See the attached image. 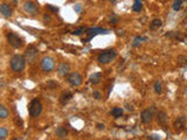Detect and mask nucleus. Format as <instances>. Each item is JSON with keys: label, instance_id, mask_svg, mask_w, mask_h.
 Segmentation results:
<instances>
[{"label": "nucleus", "instance_id": "1", "mask_svg": "<svg viewBox=\"0 0 187 140\" xmlns=\"http://www.w3.org/2000/svg\"><path fill=\"white\" fill-rule=\"evenodd\" d=\"M9 64H11V69L13 70L14 72H21V71L25 69L26 58H25V56L17 54V55L12 56Z\"/></svg>", "mask_w": 187, "mask_h": 140}, {"label": "nucleus", "instance_id": "2", "mask_svg": "<svg viewBox=\"0 0 187 140\" xmlns=\"http://www.w3.org/2000/svg\"><path fill=\"white\" fill-rule=\"evenodd\" d=\"M117 57V51L116 49H107V50L99 53L97 57V61L101 64H108Z\"/></svg>", "mask_w": 187, "mask_h": 140}, {"label": "nucleus", "instance_id": "3", "mask_svg": "<svg viewBox=\"0 0 187 140\" xmlns=\"http://www.w3.org/2000/svg\"><path fill=\"white\" fill-rule=\"evenodd\" d=\"M28 112H29V116L33 118H36L41 114L42 112V104L40 102L39 98H33L31 103H29V106H28Z\"/></svg>", "mask_w": 187, "mask_h": 140}, {"label": "nucleus", "instance_id": "4", "mask_svg": "<svg viewBox=\"0 0 187 140\" xmlns=\"http://www.w3.org/2000/svg\"><path fill=\"white\" fill-rule=\"evenodd\" d=\"M37 56H39V50H37L36 47L28 46V48L26 49V51H25L26 62H28L29 64H33V63L37 60Z\"/></svg>", "mask_w": 187, "mask_h": 140}, {"label": "nucleus", "instance_id": "5", "mask_svg": "<svg viewBox=\"0 0 187 140\" xmlns=\"http://www.w3.org/2000/svg\"><path fill=\"white\" fill-rule=\"evenodd\" d=\"M109 30L105 29V28H101V27H90L85 30V34L88 35L87 39H83L82 42H88L93 39L95 35H98V34H108Z\"/></svg>", "mask_w": 187, "mask_h": 140}, {"label": "nucleus", "instance_id": "6", "mask_svg": "<svg viewBox=\"0 0 187 140\" xmlns=\"http://www.w3.org/2000/svg\"><path fill=\"white\" fill-rule=\"evenodd\" d=\"M7 41H8L9 44L12 47H14V48H20V47H22L23 44L22 39L19 36L18 34H15V33L13 32L7 34Z\"/></svg>", "mask_w": 187, "mask_h": 140}, {"label": "nucleus", "instance_id": "7", "mask_svg": "<svg viewBox=\"0 0 187 140\" xmlns=\"http://www.w3.org/2000/svg\"><path fill=\"white\" fill-rule=\"evenodd\" d=\"M54 67H55V61L53 60L51 57L46 56V57H43V58H42L41 68L45 72H50V71H53Z\"/></svg>", "mask_w": 187, "mask_h": 140}, {"label": "nucleus", "instance_id": "8", "mask_svg": "<svg viewBox=\"0 0 187 140\" xmlns=\"http://www.w3.org/2000/svg\"><path fill=\"white\" fill-rule=\"evenodd\" d=\"M67 79H68V82H69L70 85H73V86H79V85H81L82 84V76H81V74H79V72H70L68 76H67Z\"/></svg>", "mask_w": 187, "mask_h": 140}, {"label": "nucleus", "instance_id": "9", "mask_svg": "<svg viewBox=\"0 0 187 140\" xmlns=\"http://www.w3.org/2000/svg\"><path fill=\"white\" fill-rule=\"evenodd\" d=\"M140 119H141V121L144 124H149L153 119V113H152V111L150 109H146V110H144L140 113Z\"/></svg>", "mask_w": 187, "mask_h": 140}, {"label": "nucleus", "instance_id": "10", "mask_svg": "<svg viewBox=\"0 0 187 140\" xmlns=\"http://www.w3.org/2000/svg\"><path fill=\"white\" fill-rule=\"evenodd\" d=\"M186 126V117L180 116L177 118V120L174 121V128L177 132H181Z\"/></svg>", "mask_w": 187, "mask_h": 140}, {"label": "nucleus", "instance_id": "11", "mask_svg": "<svg viewBox=\"0 0 187 140\" xmlns=\"http://www.w3.org/2000/svg\"><path fill=\"white\" fill-rule=\"evenodd\" d=\"M23 9L29 14H36L37 12L36 5L34 4L33 1H26V2L23 4Z\"/></svg>", "mask_w": 187, "mask_h": 140}, {"label": "nucleus", "instance_id": "12", "mask_svg": "<svg viewBox=\"0 0 187 140\" xmlns=\"http://www.w3.org/2000/svg\"><path fill=\"white\" fill-rule=\"evenodd\" d=\"M0 13L2 14V16H5V18H9L12 15V7H11V5L6 4V2L1 4V6H0Z\"/></svg>", "mask_w": 187, "mask_h": 140}, {"label": "nucleus", "instance_id": "13", "mask_svg": "<svg viewBox=\"0 0 187 140\" xmlns=\"http://www.w3.org/2000/svg\"><path fill=\"white\" fill-rule=\"evenodd\" d=\"M69 70H70V65L68 63H61L59 67H57V72L60 76H67V75L69 74Z\"/></svg>", "mask_w": 187, "mask_h": 140}, {"label": "nucleus", "instance_id": "14", "mask_svg": "<svg viewBox=\"0 0 187 140\" xmlns=\"http://www.w3.org/2000/svg\"><path fill=\"white\" fill-rule=\"evenodd\" d=\"M90 83L94 84V85H97V84L101 83V81H102V74L101 72H95L90 76Z\"/></svg>", "mask_w": 187, "mask_h": 140}, {"label": "nucleus", "instance_id": "15", "mask_svg": "<svg viewBox=\"0 0 187 140\" xmlns=\"http://www.w3.org/2000/svg\"><path fill=\"white\" fill-rule=\"evenodd\" d=\"M73 98V93L71 92H69V91H65V92H63L62 95L60 96V102H61V104H67V103L69 102L70 99Z\"/></svg>", "mask_w": 187, "mask_h": 140}, {"label": "nucleus", "instance_id": "16", "mask_svg": "<svg viewBox=\"0 0 187 140\" xmlns=\"http://www.w3.org/2000/svg\"><path fill=\"white\" fill-rule=\"evenodd\" d=\"M157 121L159 124H161V125H165L166 121H167V114L164 111H158V113H157Z\"/></svg>", "mask_w": 187, "mask_h": 140}, {"label": "nucleus", "instance_id": "17", "mask_svg": "<svg viewBox=\"0 0 187 140\" xmlns=\"http://www.w3.org/2000/svg\"><path fill=\"white\" fill-rule=\"evenodd\" d=\"M56 135H57L59 138H65V137L68 135V131L65 130L63 126H59V127L56 128Z\"/></svg>", "mask_w": 187, "mask_h": 140}, {"label": "nucleus", "instance_id": "18", "mask_svg": "<svg viewBox=\"0 0 187 140\" xmlns=\"http://www.w3.org/2000/svg\"><path fill=\"white\" fill-rule=\"evenodd\" d=\"M143 9V2H141V0H135V2L132 5V11L136 12V13H138Z\"/></svg>", "mask_w": 187, "mask_h": 140}, {"label": "nucleus", "instance_id": "19", "mask_svg": "<svg viewBox=\"0 0 187 140\" xmlns=\"http://www.w3.org/2000/svg\"><path fill=\"white\" fill-rule=\"evenodd\" d=\"M111 116L113 118H121L123 116V109L122 107H113L111 110Z\"/></svg>", "mask_w": 187, "mask_h": 140}, {"label": "nucleus", "instance_id": "20", "mask_svg": "<svg viewBox=\"0 0 187 140\" xmlns=\"http://www.w3.org/2000/svg\"><path fill=\"white\" fill-rule=\"evenodd\" d=\"M182 5H184V0H174L172 4V8L178 12V11H180L182 7Z\"/></svg>", "mask_w": 187, "mask_h": 140}, {"label": "nucleus", "instance_id": "21", "mask_svg": "<svg viewBox=\"0 0 187 140\" xmlns=\"http://www.w3.org/2000/svg\"><path fill=\"white\" fill-rule=\"evenodd\" d=\"M160 27H161V20L160 19H154V20H152V22L150 23L151 29H158Z\"/></svg>", "mask_w": 187, "mask_h": 140}, {"label": "nucleus", "instance_id": "22", "mask_svg": "<svg viewBox=\"0 0 187 140\" xmlns=\"http://www.w3.org/2000/svg\"><path fill=\"white\" fill-rule=\"evenodd\" d=\"M8 114H9L8 110H7L4 105H1V106H0V118H1V119H6V118L8 117Z\"/></svg>", "mask_w": 187, "mask_h": 140}, {"label": "nucleus", "instance_id": "23", "mask_svg": "<svg viewBox=\"0 0 187 140\" xmlns=\"http://www.w3.org/2000/svg\"><path fill=\"white\" fill-rule=\"evenodd\" d=\"M154 91H156V93H158V95H160V93L163 92V85H161V82H159V81H156L154 82Z\"/></svg>", "mask_w": 187, "mask_h": 140}, {"label": "nucleus", "instance_id": "24", "mask_svg": "<svg viewBox=\"0 0 187 140\" xmlns=\"http://www.w3.org/2000/svg\"><path fill=\"white\" fill-rule=\"evenodd\" d=\"M147 40V37H143V36H136L135 40H133V43H132V46L133 47H138L141 43L143 41H146Z\"/></svg>", "mask_w": 187, "mask_h": 140}, {"label": "nucleus", "instance_id": "25", "mask_svg": "<svg viewBox=\"0 0 187 140\" xmlns=\"http://www.w3.org/2000/svg\"><path fill=\"white\" fill-rule=\"evenodd\" d=\"M59 86V84L56 83L55 81H49V82H47L46 84V88L48 89V90H54V89H56Z\"/></svg>", "mask_w": 187, "mask_h": 140}, {"label": "nucleus", "instance_id": "26", "mask_svg": "<svg viewBox=\"0 0 187 140\" xmlns=\"http://www.w3.org/2000/svg\"><path fill=\"white\" fill-rule=\"evenodd\" d=\"M85 30H87V29H85L84 27H79V28H76L75 30H73L71 34H73V35H76V36H79V35H81V34L84 33Z\"/></svg>", "mask_w": 187, "mask_h": 140}, {"label": "nucleus", "instance_id": "27", "mask_svg": "<svg viewBox=\"0 0 187 140\" xmlns=\"http://www.w3.org/2000/svg\"><path fill=\"white\" fill-rule=\"evenodd\" d=\"M6 137H7V130L5 127H0V138L5 139Z\"/></svg>", "mask_w": 187, "mask_h": 140}, {"label": "nucleus", "instance_id": "28", "mask_svg": "<svg viewBox=\"0 0 187 140\" xmlns=\"http://www.w3.org/2000/svg\"><path fill=\"white\" fill-rule=\"evenodd\" d=\"M117 22H118V16L116 14H112V16L110 18V23L111 25H116Z\"/></svg>", "mask_w": 187, "mask_h": 140}, {"label": "nucleus", "instance_id": "29", "mask_svg": "<svg viewBox=\"0 0 187 140\" xmlns=\"http://www.w3.org/2000/svg\"><path fill=\"white\" fill-rule=\"evenodd\" d=\"M47 8L51 11L53 13H56V12H59V8L57 7H54V6H51V5H47Z\"/></svg>", "mask_w": 187, "mask_h": 140}, {"label": "nucleus", "instance_id": "30", "mask_svg": "<svg viewBox=\"0 0 187 140\" xmlns=\"http://www.w3.org/2000/svg\"><path fill=\"white\" fill-rule=\"evenodd\" d=\"M50 20L51 18L49 14H45V15H43V21H45V22H50Z\"/></svg>", "mask_w": 187, "mask_h": 140}, {"label": "nucleus", "instance_id": "31", "mask_svg": "<svg viewBox=\"0 0 187 140\" xmlns=\"http://www.w3.org/2000/svg\"><path fill=\"white\" fill-rule=\"evenodd\" d=\"M149 139L150 140H160V137L157 134H151V135H149Z\"/></svg>", "mask_w": 187, "mask_h": 140}, {"label": "nucleus", "instance_id": "32", "mask_svg": "<svg viewBox=\"0 0 187 140\" xmlns=\"http://www.w3.org/2000/svg\"><path fill=\"white\" fill-rule=\"evenodd\" d=\"M93 96L95 99H101V93L98 92V91H94Z\"/></svg>", "mask_w": 187, "mask_h": 140}, {"label": "nucleus", "instance_id": "33", "mask_svg": "<svg viewBox=\"0 0 187 140\" xmlns=\"http://www.w3.org/2000/svg\"><path fill=\"white\" fill-rule=\"evenodd\" d=\"M74 9L76 11V12H81V9H82V7H81V5H76L74 7Z\"/></svg>", "mask_w": 187, "mask_h": 140}, {"label": "nucleus", "instance_id": "34", "mask_svg": "<svg viewBox=\"0 0 187 140\" xmlns=\"http://www.w3.org/2000/svg\"><path fill=\"white\" fill-rule=\"evenodd\" d=\"M97 128L98 130H104L105 126H104V124H101V123H99V124H97Z\"/></svg>", "mask_w": 187, "mask_h": 140}, {"label": "nucleus", "instance_id": "35", "mask_svg": "<svg viewBox=\"0 0 187 140\" xmlns=\"http://www.w3.org/2000/svg\"><path fill=\"white\" fill-rule=\"evenodd\" d=\"M110 1H111V2H115V1H116V0H110Z\"/></svg>", "mask_w": 187, "mask_h": 140}, {"label": "nucleus", "instance_id": "36", "mask_svg": "<svg viewBox=\"0 0 187 140\" xmlns=\"http://www.w3.org/2000/svg\"><path fill=\"white\" fill-rule=\"evenodd\" d=\"M186 93H187V88H186Z\"/></svg>", "mask_w": 187, "mask_h": 140}, {"label": "nucleus", "instance_id": "37", "mask_svg": "<svg viewBox=\"0 0 187 140\" xmlns=\"http://www.w3.org/2000/svg\"><path fill=\"white\" fill-rule=\"evenodd\" d=\"M14 140H19V139H14Z\"/></svg>", "mask_w": 187, "mask_h": 140}]
</instances>
